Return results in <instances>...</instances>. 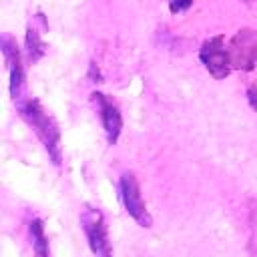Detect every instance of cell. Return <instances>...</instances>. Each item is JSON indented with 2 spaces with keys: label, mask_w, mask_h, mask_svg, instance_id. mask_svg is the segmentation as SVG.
Here are the masks:
<instances>
[{
  "label": "cell",
  "mask_w": 257,
  "mask_h": 257,
  "mask_svg": "<svg viewBox=\"0 0 257 257\" xmlns=\"http://www.w3.org/2000/svg\"><path fill=\"white\" fill-rule=\"evenodd\" d=\"M16 108H18V114L26 120V124L36 133V137L48 151L52 163L60 165V128L54 116L34 96H28V98L22 96L20 100H16Z\"/></svg>",
  "instance_id": "1"
},
{
  "label": "cell",
  "mask_w": 257,
  "mask_h": 257,
  "mask_svg": "<svg viewBox=\"0 0 257 257\" xmlns=\"http://www.w3.org/2000/svg\"><path fill=\"white\" fill-rule=\"evenodd\" d=\"M80 225H82V231L86 235V241H88V247L92 249V253L96 257H112L108 229H106L102 213L98 209L86 207L80 215Z\"/></svg>",
  "instance_id": "2"
},
{
  "label": "cell",
  "mask_w": 257,
  "mask_h": 257,
  "mask_svg": "<svg viewBox=\"0 0 257 257\" xmlns=\"http://www.w3.org/2000/svg\"><path fill=\"white\" fill-rule=\"evenodd\" d=\"M120 201L124 205V211L145 229H149L153 225V217L149 215L147 211V205L143 201V195H141V187H139V181L135 177V173L126 171L120 175Z\"/></svg>",
  "instance_id": "3"
},
{
  "label": "cell",
  "mask_w": 257,
  "mask_h": 257,
  "mask_svg": "<svg viewBox=\"0 0 257 257\" xmlns=\"http://www.w3.org/2000/svg\"><path fill=\"white\" fill-rule=\"evenodd\" d=\"M199 58L205 64V68L211 72V76L217 78V80L225 78L233 68L229 48H225V38L221 34L211 36L201 44Z\"/></svg>",
  "instance_id": "4"
},
{
  "label": "cell",
  "mask_w": 257,
  "mask_h": 257,
  "mask_svg": "<svg viewBox=\"0 0 257 257\" xmlns=\"http://www.w3.org/2000/svg\"><path fill=\"white\" fill-rule=\"evenodd\" d=\"M229 54L233 68L253 70L257 64V30L241 28L229 42Z\"/></svg>",
  "instance_id": "5"
},
{
  "label": "cell",
  "mask_w": 257,
  "mask_h": 257,
  "mask_svg": "<svg viewBox=\"0 0 257 257\" xmlns=\"http://www.w3.org/2000/svg\"><path fill=\"white\" fill-rule=\"evenodd\" d=\"M2 52L6 58L8 74H10V96L16 102L22 98V92H24V66H22V56H20L18 44L10 34L2 36Z\"/></svg>",
  "instance_id": "6"
},
{
  "label": "cell",
  "mask_w": 257,
  "mask_h": 257,
  "mask_svg": "<svg viewBox=\"0 0 257 257\" xmlns=\"http://www.w3.org/2000/svg\"><path fill=\"white\" fill-rule=\"evenodd\" d=\"M92 100L98 106V114L102 120V128L106 133V141L108 145H116L120 131H122V114L116 106V102L112 98H108L102 92H92Z\"/></svg>",
  "instance_id": "7"
},
{
  "label": "cell",
  "mask_w": 257,
  "mask_h": 257,
  "mask_svg": "<svg viewBox=\"0 0 257 257\" xmlns=\"http://www.w3.org/2000/svg\"><path fill=\"white\" fill-rule=\"evenodd\" d=\"M44 52H46V44L42 42L40 32L30 24L26 28V56H28V62L30 64L38 62L44 56Z\"/></svg>",
  "instance_id": "8"
},
{
  "label": "cell",
  "mask_w": 257,
  "mask_h": 257,
  "mask_svg": "<svg viewBox=\"0 0 257 257\" xmlns=\"http://www.w3.org/2000/svg\"><path fill=\"white\" fill-rule=\"evenodd\" d=\"M30 237H32L34 257H50L48 239L44 235V223L40 219H32L30 221Z\"/></svg>",
  "instance_id": "9"
},
{
  "label": "cell",
  "mask_w": 257,
  "mask_h": 257,
  "mask_svg": "<svg viewBox=\"0 0 257 257\" xmlns=\"http://www.w3.org/2000/svg\"><path fill=\"white\" fill-rule=\"evenodd\" d=\"M191 4H193V0H169V8H171V12H173V14L185 12Z\"/></svg>",
  "instance_id": "10"
}]
</instances>
